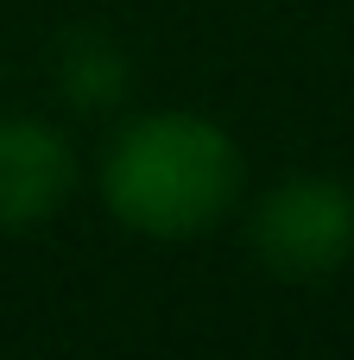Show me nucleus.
Wrapping results in <instances>:
<instances>
[{
    "label": "nucleus",
    "instance_id": "f257e3e1",
    "mask_svg": "<svg viewBox=\"0 0 354 360\" xmlns=\"http://www.w3.org/2000/svg\"><path fill=\"white\" fill-rule=\"evenodd\" d=\"M101 209L146 240L215 234L247 196L241 139L196 108H146L101 152Z\"/></svg>",
    "mask_w": 354,
    "mask_h": 360
},
{
    "label": "nucleus",
    "instance_id": "f03ea898",
    "mask_svg": "<svg viewBox=\"0 0 354 360\" xmlns=\"http://www.w3.org/2000/svg\"><path fill=\"white\" fill-rule=\"evenodd\" d=\"M247 247L272 278L310 285L354 259V190L336 177H285L247 215Z\"/></svg>",
    "mask_w": 354,
    "mask_h": 360
},
{
    "label": "nucleus",
    "instance_id": "7ed1b4c3",
    "mask_svg": "<svg viewBox=\"0 0 354 360\" xmlns=\"http://www.w3.org/2000/svg\"><path fill=\"white\" fill-rule=\"evenodd\" d=\"M76 190V146L38 114H0V234L44 228Z\"/></svg>",
    "mask_w": 354,
    "mask_h": 360
},
{
    "label": "nucleus",
    "instance_id": "20e7f679",
    "mask_svg": "<svg viewBox=\"0 0 354 360\" xmlns=\"http://www.w3.org/2000/svg\"><path fill=\"white\" fill-rule=\"evenodd\" d=\"M57 89L70 95V108L95 114V108H114L127 95V57L114 38L101 32H70L63 51H57Z\"/></svg>",
    "mask_w": 354,
    "mask_h": 360
}]
</instances>
